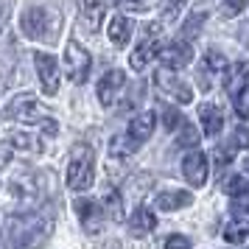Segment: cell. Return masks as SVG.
<instances>
[{
    "instance_id": "obj_1",
    "label": "cell",
    "mask_w": 249,
    "mask_h": 249,
    "mask_svg": "<svg viewBox=\"0 0 249 249\" xmlns=\"http://www.w3.org/2000/svg\"><path fill=\"white\" fill-rule=\"evenodd\" d=\"M51 232V218H42V213H28L20 218H12V244L14 249H36Z\"/></svg>"
},
{
    "instance_id": "obj_2",
    "label": "cell",
    "mask_w": 249,
    "mask_h": 249,
    "mask_svg": "<svg viewBox=\"0 0 249 249\" xmlns=\"http://www.w3.org/2000/svg\"><path fill=\"white\" fill-rule=\"evenodd\" d=\"M95 179V151L87 143H76L70 148L68 162V188L70 191H87Z\"/></svg>"
},
{
    "instance_id": "obj_3",
    "label": "cell",
    "mask_w": 249,
    "mask_h": 249,
    "mask_svg": "<svg viewBox=\"0 0 249 249\" xmlns=\"http://www.w3.org/2000/svg\"><path fill=\"white\" fill-rule=\"evenodd\" d=\"M3 118L9 121H25V124H34V121H48V109L36 101L34 95H17L9 101V107L3 109Z\"/></svg>"
},
{
    "instance_id": "obj_4",
    "label": "cell",
    "mask_w": 249,
    "mask_h": 249,
    "mask_svg": "<svg viewBox=\"0 0 249 249\" xmlns=\"http://www.w3.org/2000/svg\"><path fill=\"white\" fill-rule=\"evenodd\" d=\"M20 25L31 39H53V17L45 6H28L20 17Z\"/></svg>"
},
{
    "instance_id": "obj_5",
    "label": "cell",
    "mask_w": 249,
    "mask_h": 249,
    "mask_svg": "<svg viewBox=\"0 0 249 249\" xmlns=\"http://www.w3.org/2000/svg\"><path fill=\"white\" fill-rule=\"evenodd\" d=\"M65 73L73 84H84L90 76V53L76 39H70L68 48H65Z\"/></svg>"
},
{
    "instance_id": "obj_6",
    "label": "cell",
    "mask_w": 249,
    "mask_h": 249,
    "mask_svg": "<svg viewBox=\"0 0 249 249\" xmlns=\"http://www.w3.org/2000/svg\"><path fill=\"white\" fill-rule=\"evenodd\" d=\"M154 84H157L160 90L165 92V95H171L174 101H179V104H191V101H193L191 87H188V84H185V81L177 76V73H171V70H157Z\"/></svg>"
},
{
    "instance_id": "obj_7",
    "label": "cell",
    "mask_w": 249,
    "mask_h": 249,
    "mask_svg": "<svg viewBox=\"0 0 249 249\" xmlns=\"http://www.w3.org/2000/svg\"><path fill=\"white\" fill-rule=\"evenodd\" d=\"M34 65H36V73H39V81H42L45 95H56L59 92V65H56V59L51 56V53L36 51Z\"/></svg>"
},
{
    "instance_id": "obj_8",
    "label": "cell",
    "mask_w": 249,
    "mask_h": 249,
    "mask_svg": "<svg viewBox=\"0 0 249 249\" xmlns=\"http://www.w3.org/2000/svg\"><path fill=\"white\" fill-rule=\"evenodd\" d=\"M182 174H185V179L191 182L193 188H202L207 182V157L202 151H191L185 157V162H182Z\"/></svg>"
},
{
    "instance_id": "obj_9",
    "label": "cell",
    "mask_w": 249,
    "mask_h": 249,
    "mask_svg": "<svg viewBox=\"0 0 249 249\" xmlns=\"http://www.w3.org/2000/svg\"><path fill=\"white\" fill-rule=\"evenodd\" d=\"M154 51H157V25H148V36L140 42V45L132 51V68L135 70H143L151 62V56H154Z\"/></svg>"
},
{
    "instance_id": "obj_10",
    "label": "cell",
    "mask_w": 249,
    "mask_h": 249,
    "mask_svg": "<svg viewBox=\"0 0 249 249\" xmlns=\"http://www.w3.org/2000/svg\"><path fill=\"white\" fill-rule=\"evenodd\" d=\"M126 84V76L121 73V70H109L107 76H104L101 81H98V101L104 104V107H109V104H115V98H118V90Z\"/></svg>"
},
{
    "instance_id": "obj_11",
    "label": "cell",
    "mask_w": 249,
    "mask_h": 249,
    "mask_svg": "<svg viewBox=\"0 0 249 249\" xmlns=\"http://www.w3.org/2000/svg\"><path fill=\"white\" fill-rule=\"evenodd\" d=\"M160 59L168 65V68H185V65H191L193 59V48L188 45V42H171L168 48H162L160 51Z\"/></svg>"
},
{
    "instance_id": "obj_12",
    "label": "cell",
    "mask_w": 249,
    "mask_h": 249,
    "mask_svg": "<svg viewBox=\"0 0 249 249\" xmlns=\"http://www.w3.org/2000/svg\"><path fill=\"white\" fill-rule=\"evenodd\" d=\"M76 213H79L81 224H84L87 232H98V230H101L104 213H101V207H98L95 202H90V199H79V202H76Z\"/></svg>"
},
{
    "instance_id": "obj_13",
    "label": "cell",
    "mask_w": 249,
    "mask_h": 249,
    "mask_svg": "<svg viewBox=\"0 0 249 249\" xmlns=\"http://www.w3.org/2000/svg\"><path fill=\"white\" fill-rule=\"evenodd\" d=\"M154 124H157V115L154 112H140L137 118H132L129 124V140H135V146L146 143L151 132H154Z\"/></svg>"
},
{
    "instance_id": "obj_14",
    "label": "cell",
    "mask_w": 249,
    "mask_h": 249,
    "mask_svg": "<svg viewBox=\"0 0 249 249\" xmlns=\"http://www.w3.org/2000/svg\"><path fill=\"white\" fill-rule=\"evenodd\" d=\"M199 124H202L207 137H215L221 132V126H224V115H221V109L213 107V104H202V107H199Z\"/></svg>"
},
{
    "instance_id": "obj_15",
    "label": "cell",
    "mask_w": 249,
    "mask_h": 249,
    "mask_svg": "<svg viewBox=\"0 0 249 249\" xmlns=\"http://www.w3.org/2000/svg\"><path fill=\"white\" fill-rule=\"evenodd\" d=\"M129 227H132V235L143 238V235H148V232L157 227V218H154V213H151L148 207H137L135 213H132V221H129Z\"/></svg>"
},
{
    "instance_id": "obj_16",
    "label": "cell",
    "mask_w": 249,
    "mask_h": 249,
    "mask_svg": "<svg viewBox=\"0 0 249 249\" xmlns=\"http://www.w3.org/2000/svg\"><path fill=\"white\" fill-rule=\"evenodd\" d=\"M193 202V196L188 191H165L157 196V207L160 210H165V213H171V210H179V207H188V204Z\"/></svg>"
},
{
    "instance_id": "obj_17",
    "label": "cell",
    "mask_w": 249,
    "mask_h": 249,
    "mask_svg": "<svg viewBox=\"0 0 249 249\" xmlns=\"http://www.w3.org/2000/svg\"><path fill=\"white\" fill-rule=\"evenodd\" d=\"M81 25L87 28V31H98V25L104 20V6L101 0H87V3H81Z\"/></svg>"
},
{
    "instance_id": "obj_18",
    "label": "cell",
    "mask_w": 249,
    "mask_h": 249,
    "mask_svg": "<svg viewBox=\"0 0 249 249\" xmlns=\"http://www.w3.org/2000/svg\"><path fill=\"white\" fill-rule=\"evenodd\" d=\"M247 79H249V62H238V65H232V70H230V76H227V81H224L227 92L235 98L238 92L244 90Z\"/></svg>"
},
{
    "instance_id": "obj_19",
    "label": "cell",
    "mask_w": 249,
    "mask_h": 249,
    "mask_svg": "<svg viewBox=\"0 0 249 249\" xmlns=\"http://www.w3.org/2000/svg\"><path fill=\"white\" fill-rule=\"evenodd\" d=\"M109 39H112L115 45H124L126 39H129V34H132V25L126 23V17H121V14H115L112 20H109Z\"/></svg>"
},
{
    "instance_id": "obj_20",
    "label": "cell",
    "mask_w": 249,
    "mask_h": 249,
    "mask_svg": "<svg viewBox=\"0 0 249 249\" xmlns=\"http://www.w3.org/2000/svg\"><path fill=\"white\" fill-rule=\"evenodd\" d=\"M104 210L109 213V218L112 221H124V202H121V193L115 191V188H109V191L104 193Z\"/></svg>"
},
{
    "instance_id": "obj_21",
    "label": "cell",
    "mask_w": 249,
    "mask_h": 249,
    "mask_svg": "<svg viewBox=\"0 0 249 249\" xmlns=\"http://www.w3.org/2000/svg\"><path fill=\"white\" fill-rule=\"evenodd\" d=\"M224 238L230 241V244H244V241L249 238V227H247V221H232V224H227Z\"/></svg>"
},
{
    "instance_id": "obj_22",
    "label": "cell",
    "mask_w": 249,
    "mask_h": 249,
    "mask_svg": "<svg viewBox=\"0 0 249 249\" xmlns=\"http://www.w3.org/2000/svg\"><path fill=\"white\" fill-rule=\"evenodd\" d=\"M204 68H207V70H213V73H221V70L227 68L224 53H221L218 48H210V51L204 53Z\"/></svg>"
},
{
    "instance_id": "obj_23",
    "label": "cell",
    "mask_w": 249,
    "mask_h": 249,
    "mask_svg": "<svg viewBox=\"0 0 249 249\" xmlns=\"http://www.w3.org/2000/svg\"><path fill=\"white\" fill-rule=\"evenodd\" d=\"M160 0H118V6L126 12H151Z\"/></svg>"
},
{
    "instance_id": "obj_24",
    "label": "cell",
    "mask_w": 249,
    "mask_h": 249,
    "mask_svg": "<svg viewBox=\"0 0 249 249\" xmlns=\"http://www.w3.org/2000/svg\"><path fill=\"white\" fill-rule=\"evenodd\" d=\"M177 140H179V146H196V143H199V132H196V126L185 124L182 126V135L177 137Z\"/></svg>"
},
{
    "instance_id": "obj_25",
    "label": "cell",
    "mask_w": 249,
    "mask_h": 249,
    "mask_svg": "<svg viewBox=\"0 0 249 249\" xmlns=\"http://www.w3.org/2000/svg\"><path fill=\"white\" fill-rule=\"evenodd\" d=\"M235 112L241 115L244 121H249V90H247V87L235 95Z\"/></svg>"
},
{
    "instance_id": "obj_26",
    "label": "cell",
    "mask_w": 249,
    "mask_h": 249,
    "mask_svg": "<svg viewBox=\"0 0 249 249\" xmlns=\"http://www.w3.org/2000/svg\"><path fill=\"white\" fill-rule=\"evenodd\" d=\"M224 191L230 193V196H238V193L247 191V179H244V177H230V179L224 182Z\"/></svg>"
},
{
    "instance_id": "obj_27",
    "label": "cell",
    "mask_w": 249,
    "mask_h": 249,
    "mask_svg": "<svg viewBox=\"0 0 249 249\" xmlns=\"http://www.w3.org/2000/svg\"><path fill=\"white\" fill-rule=\"evenodd\" d=\"M232 213L235 215H247L249 213V193H238V196H232Z\"/></svg>"
},
{
    "instance_id": "obj_28",
    "label": "cell",
    "mask_w": 249,
    "mask_h": 249,
    "mask_svg": "<svg viewBox=\"0 0 249 249\" xmlns=\"http://www.w3.org/2000/svg\"><path fill=\"white\" fill-rule=\"evenodd\" d=\"M244 9H247V0H224L221 14H224V17H235V14H241Z\"/></svg>"
},
{
    "instance_id": "obj_29",
    "label": "cell",
    "mask_w": 249,
    "mask_h": 249,
    "mask_svg": "<svg viewBox=\"0 0 249 249\" xmlns=\"http://www.w3.org/2000/svg\"><path fill=\"white\" fill-rule=\"evenodd\" d=\"M12 146L20 148V151H39V146L31 143V137H28V135H14L12 137Z\"/></svg>"
},
{
    "instance_id": "obj_30",
    "label": "cell",
    "mask_w": 249,
    "mask_h": 249,
    "mask_svg": "<svg viewBox=\"0 0 249 249\" xmlns=\"http://www.w3.org/2000/svg\"><path fill=\"white\" fill-rule=\"evenodd\" d=\"M162 124H165V129H171V132H174V129H177V126H182V115L177 112V109H165V112H162Z\"/></svg>"
},
{
    "instance_id": "obj_31",
    "label": "cell",
    "mask_w": 249,
    "mask_h": 249,
    "mask_svg": "<svg viewBox=\"0 0 249 249\" xmlns=\"http://www.w3.org/2000/svg\"><path fill=\"white\" fill-rule=\"evenodd\" d=\"M165 249H191V238L185 235H171L165 241Z\"/></svg>"
},
{
    "instance_id": "obj_32",
    "label": "cell",
    "mask_w": 249,
    "mask_h": 249,
    "mask_svg": "<svg viewBox=\"0 0 249 249\" xmlns=\"http://www.w3.org/2000/svg\"><path fill=\"white\" fill-rule=\"evenodd\" d=\"M232 151H235V148L232 146H227V148H215V160H218V165H230V160H232Z\"/></svg>"
},
{
    "instance_id": "obj_33",
    "label": "cell",
    "mask_w": 249,
    "mask_h": 249,
    "mask_svg": "<svg viewBox=\"0 0 249 249\" xmlns=\"http://www.w3.org/2000/svg\"><path fill=\"white\" fill-rule=\"evenodd\" d=\"M202 23H204V14H193L191 20L185 23V31H188V34H193V31H199L196 25H202Z\"/></svg>"
},
{
    "instance_id": "obj_34",
    "label": "cell",
    "mask_w": 249,
    "mask_h": 249,
    "mask_svg": "<svg viewBox=\"0 0 249 249\" xmlns=\"http://www.w3.org/2000/svg\"><path fill=\"white\" fill-rule=\"evenodd\" d=\"M235 146L249 148V129H238L235 132Z\"/></svg>"
},
{
    "instance_id": "obj_35",
    "label": "cell",
    "mask_w": 249,
    "mask_h": 249,
    "mask_svg": "<svg viewBox=\"0 0 249 249\" xmlns=\"http://www.w3.org/2000/svg\"><path fill=\"white\" fill-rule=\"evenodd\" d=\"M244 168H247V174H249V157H247V160H244Z\"/></svg>"
},
{
    "instance_id": "obj_36",
    "label": "cell",
    "mask_w": 249,
    "mask_h": 249,
    "mask_svg": "<svg viewBox=\"0 0 249 249\" xmlns=\"http://www.w3.org/2000/svg\"><path fill=\"white\" fill-rule=\"evenodd\" d=\"M171 3H174V6H182V0H171Z\"/></svg>"
}]
</instances>
